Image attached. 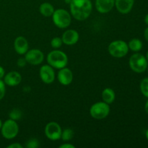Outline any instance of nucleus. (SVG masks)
Instances as JSON below:
<instances>
[{
	"label": "nucleus",
	"instance_id": "obj_22",
	"mask_svg": "<svg viewBox=\"0 0 148 148\" xmlns=\"http://www.w3.org/2000/svg\"><path fill=\"white\" fill-rule=\"evenodd\" d=\"M9 116H10V119L14 121H17V120H20L22 117V112L19 109L14 108L10 111Z\"/></svg>",
	"mask_w": 148,
	"mask_h": 148
},
{
	"label": "nucleus",
	"instance_id": "obj_31",
	"mask_svg": "<svg viewBox=\"0 0 148 148\" xmlns=\"http://www.w3.org/2000/svg\"><path fill=\"white\" fill-rule=\"evenodd\" d=\"M145 110L146 113H147V115H148V100L146 101L145 105Z\"/></svg>",
	"mask_w": 148,
	"mask_h": 148
},
{
	"label": "nucleus",
	"instance_id": "obj_3",
	"mask_svg": "<svg viewBox=\"0 0 148 148\" xmlns=\"http://www.w3.org/2000/svg\"><path fill=\"white\" fill-rule=\"evenodd\" d=\"M129 64L133 72L136 73H143L147 70L148 62L145 56L138 52H136L130 56Z\"/></svg>",
	"mask_w": 148,
	"mask_h": 148
},
{
	"label": "nucleus",
	"instance_id": "obj_20",
	"mask_svg": "<svg viewBox=\"0 0 148 148\" xmlns=\"http://www.w3.org/2000/svg\"><path fill=\"white\" fill-rule=\"evenodd\" d=\"M74 136V132L73 130L71 129H65L62 131V136H61V139L63 141H69L72 140V137Z\"/></svg>",
	"mask_w": 148,
	"mask_h": 148
},
{
	"label": "nucleus",
	"instance_id": "obj_2",
	"mask_svg": "<svg viewBox=\"0 0 148 148\" xmlns=\"http://www.w3.org/2000/svg\"><path fill=\"white\" fill-rule=\"evenodd\" d=\"M47 62L55 69H60L66 67L68 64V57L64 52L59 50H53L47 55Z\"/></svg>",
	"mask_w": 148,
	"mask_h": 148
},
{
	"label": "nucleus",
	"instance_id": "obj_18",
	"mask_svg": "<svg viewBox=\"0 0 148 148\" xmlns=\"http://www.w3.org/2000/svg\"><path fill=\"white\" fill-rule=\"evenodd\" d=\"M39 11L40 14L43 16L46 17H51L53 15L55 10L53 8V6L49 2H43L39 7Z\"/></svg>",
	"mask_w": 148,
	"mask_h": 148
},
{
	"label": "nucleus",
	"instance_id": "obj_26",
	"mask_svg": "<svg viewBox=\"0 0 148 148\" xmlns=\"http://www.w3.org/2000/svg\"><path fill=\"white\" fill-rule=\"evenodd\" d=\"M26 64H27V62H26L25 58H20L17 62V64L19 67H24L26 65Z\"/></svg>",
	"mask_w": 148,
	"mask_h": 148
},
{
	"label": "nucleus",
	"instance_id": "obj_34",
	"mask_svg": "<svg viewBox=\"0 0 148 148\" xmlns=\"http://www.w3.org/2000/svg\"><path fill=\"white\" fill-rule=\"evenodd\" d=\"M2 124H3L2 121H1V119H0V130H1V127H2Z\"/></svg>",
	"mask_w": 148,
	"mask_h": 148
},
{
	"label": "nucleus",
	"instance_id": "obj_23",
	"mask_svg": "<svg viewBox=\"0 0 148 148\" xmlns=\"http://www.w3.org/2000/svg\"><path fill=\"white\" fill-rule=\"evenodd\" d=\"M62 43H63V41H62V39L61 38L55 37L51 41V46L53 49H57L62 46Z\"/></svg>",
	"mask_w": 148,
	"mask_h": 148
},
{
	"label": "nucleus",
	"instance_id": "obj_28",
	"mask_svg": "<svg viewBox=\"0 0 148 148\" xmlns=\"http://www.w3.org/2000/svg\"><path fill=\"white\" fill-rule=\"evenodd\" d=\"M75 146L74 145L69 144V143H64L59 146V148H75Z\"/></svg>",
	"mask_w": 148,
	"mask_h": 148
},
{
	"label": "nucleus",
	"instance_id": "obj_32",
	"mask_svg": "<svg viewBox=\"0 0 148 148\" xmlns=\"http://www.w3.org/2000/svg\"><path fill=\"white\" fill-rule=\"evenodd\" d=\"M145 24L147 25L148 26V14H147L145 15Z\"/></svg>",
	"mask_w": 148,
	"mask_h": 148
},
{
	"label": "nucleus",
	"instance_id": "obj_24",
	"mask_svg": "<svg viewBox=\"0 0 148 148\" xmlns=\"http://www.w3.org/2000/svg\"><path fill=\"white\" fill-rule=\"evenodd\" d=\"M39 146V142L36 139L32 138L26 143L25 147L27 148H37Z\"/></svg>",
	"mask_w": 148,
	"mask_h": 148
},
{
	"label": "nucleus",
	"instance_id": "obj_30",
	"mask_svg": "<svg viewBox=\"0 0 148 148\" xmlns=\"http://www.w3.org/2000/svg\"><path fill=\"white\" fill-rule=\"evenodd\" d=\"M144 36H145V40L148 42V26L146 27L145 30Z\"/></svg>",
	"mask_w": 148,
	"mask_h": 148
},
{
	"label": "nucleus",
	"instance_id": "obj_15",
	"mask_svg": "<svg viewBox=\"0 0 148 148\" xmlns=\"http://www.w3.org/2000/svg\"><path fill=\"white\" fill-rule=\"evenodd\" d=\"M28 42L23 36H18L14 41V49L15 51L20 55L25 54L28 51Z\"/></svg>",
	"mask_w": 148,
	"mask_h": 148
},
{
	"label": "nucleus",
	"instance_id": "obj_33",
	"mask_svg": "<svg viewBox=\"0 0 148 148\" xmlns=\"http://www.w3.org/2000/svg\"><path fill=\"white\" fill-rule=\"evenodd\" d=\"M145 137H146V138H147V140H148V129H147V131H146V132H145Z\"/></svg>",
	"mask_w": 148,
	"mask_h": 148
},
{
	"label": "nucleus",
	"instance_id": "obj_10",
	"mask_svg": "<svg viewBox=\"0 0 148 148\" xmlns=\"http://www.w3.org/2000/svg\"><path fill=\"white\" fill-rule=\"evenodd\" d=\"M39 75L41 80L46 84H51L55 79V72L53 68L49 64H45L40 68Z\"/></svg>",
	"mask_w": 148,
	"mask_h": 148
},
{
	"label": "nucleus",
	"instance_id": "obj_12",
	"mask_svg": "<svg viewBox=\"0 0 148 148\" xmlns=\"http://www.w3.org/2000/svg\"><path fill=\"white\" fill-rule=\"evenodd\" d=\"M79 33L77 30L69 29L66 30L62 35V41L63 43L67 46H72L76 44L79 40Z\"/></svg>",
	"mask_w": 148,
	"mask_h": 148
},
{
	"label": "nucleus",
	"instance_id": "obj_35",
	"mask_svg": "<svg viewBox=\"0 0 148 148\" xmlns=\"http://www.w3.org/2000/svg\"><path fill=\"white\" fill-rule=\"evenodd\" d=\"M145 57H146V59H147V62H148V51H147V53H146Z\"/></svg>",
	"mask_w": 148,
	"mask_h": 148
},
{
	"label": "nucleus",
	"instance_id": "obj_37",
	"mask_svg": "<svg viewBox=\"0 0 148 148\" xmlns=\"http://www.w3.org/2000/svg\"><path fill=\"white\" fill-rule=\"evenodd\" d=\"M147 75H148V66H147Z\"/></svg>",
	"mask_w": 148,
	"mask_h": 148
},
{
	"label": "nucleus",
	"instance_id": "obj_5",
	"mask_svg": "<svg viewBox=\"0 0 148 148\" xmlns=\"http://www.w3.org/2000/svg\"><path fill=\"white\" fill-rule=\"evenodd\" d=\"M52 19L55 25L61 29L69 27L72 21L70 14L64 9H58L55 10L52 15Z\"/></svg>",
	"mask_w": 148,
	"mask_h": 148
},
{
	"label": "nucleus",
	"instance_id": "obj_8",
	"mask_svg": "<svg viewBox=\"0 0 148 148\" xmlns=\"http://www.w3.org/2000/svg\"><path fill=\"white\" fill-rule=\"evenodd\" d=\"M62 130L60 125L54 121L48 123L45 127V134L46 137L52 141H56L61 139Z\"/></svg>",
	"mask_w": 148,
	"mask_h": 148
},
{
	"label": "nucleus",
	"instance_id": "obj_11",
	"mask_svg": "<svg viewBox=\"0 0 148 148\" xmlns=\"http://www.w3.org/2000/svg\"><path fill=\"white\" fill-rule=\"evenodd\" d=\"M57 78L59 82L62 84V85H70L73 80V73L72 70L69 68L64 67L62 69H59V72H58Z\"/></svg>",
	"mask_w": 148,
	"mask_h": 148
},
{
	"label": "nucleus",
	"instance_id": "obj_14",
	"mask_svg": "<svg viewBox=\"0 0 148 148\" xmlns=\"http://www.w3.org/2000/svg\"><path fill=\"white\" fill-rule=\"evenodd\" d=\"M115 6V0H95V7L98 12L106 14L113 10Z\"/></svg>",
	"mask_w": 148,
	"mask_h": 148
},
{
	"label": "nucleus",
	"instance_id": "obj_19",
	"mask_svg": "<svg viewBox=\"0 0 148 148\" xmlns=\"http://www.w3.org/2000/svg\"><path fill=\"white\" fill-rule=\"evenodd\" d=\"M129 49L134 52H139L143 49V42L138 38H132L128 43Z\"/></svg>",
	"mask_w": 148,
	"mask_h": 148
},
{
	"label": "nucleus",
	"instance_id": "obj_7",
	"mask_svg": "<svg viewBox=\"0 0 148 148\" xmlns=\"http://www.w3.org/2000/svg\"><path fill=\"white\" fill-rule=\"evenodd\" d=\"M18 132L19 127L16 121L10 119L3 123L1 128V133L4 138L7 140H12L17 135Z\"/></svg>",
	"mask_w": 148,
	"mask_h": 148
},
{
	"label": "nucleus",
	"instance_id": "obj_6",
	"mask_svg": "<svg viewBox=\"0 0 148 148\" xmlns=\"http://www.w3.org/2000/svg\"><path fill=\"white\" fill-rule=\"evenodd\" d=\"M110 113L109 104L103 102H97L90 108V114L95 119L101 120L106 118Z\"/></svg>",
	"mask_w": 148,
	"mask_h": 148
},
{
	"label": "nucleus",
	"instance_id": "obj_17",
	"mask_svg": "<svg viewBox=\"0 0 148 148\" xmlns=\"http://www.w3.org/2000/svg\"><path fill=\"white\" fill-rule=\"evenodd\" d=\"M116 98V94L112 88H107L103 90L102 92V99L105 103L108 104H111Z\"/></svg>",
	"mask_w": 148,
	"mask_h": 148
},
{
	"label": "nucleus",
	"instance_id": "obj_36",
	"mask_svg": "<svg viewBox=\"0 0 148 148\" xmlns=\"http://www.w3.org/2000/svg\"><path fill=\"white\" fill-rule=\"evenodd\" d=\"M71 1H72V0H65V1H66V3H69V4L71 2Z\"/></svg>",
	"mask_w": 148,
	"mask_h": 148
},
{
	"label": "nucleus",
	"instance_id": "obj_9",
	"mask_svg": "<svg viewBox=\"0 0 148 148\" xmlns=\"http://www.w3.org/2000/svg\"><path fill=\"white\" fill-rule=\"evenodd\" d=\"M25 55V59L27 63L32 65L40 64L44 59V54L43 52L37 49L28 50Z\"/></svg>",
	"mask_w": 148,
	"mask_h": 148
},
{
	"label": "nucleus",
	"instance_id": "obj_27",
	"mask_svg": "<svg viewBox=\"0 0 148 148\" xmlns=\"http://www.w3.org/2000/svg\"><path fill=\"white\" fill-rule=\"evenodd\" d=\"M23 145H20V143H12V144H10L7 146V148H23Z\"/></svg>",
	"mask_w": 148,
	"mask_h": 148
},
{
	"label": "nucleus",
	"instance_id": "obj_4",
	"mask_svg": "<svg viewBox=\"0 0 148 148\" xmlns=\"http://www.w3.org/2000/svg\"><path fill=\"white\" fill-rule=\"evenodd\" d=\"M108 52L115 58H123L128 53V43L122 40H116L111 42L108 46Z\"/></svg>",
	"mask_w": 148,
	"mask_h": 148
},
{
	"label": "nucleus",
	"instance_id": "obj_1",
	"mask_svg": "<svg viewBox=\"0 0 148 148\" xmlns=\"http://www.w3.org/2000/svg\"><path fill=\"white\" fill-rule=\"evenodd\" d=\"M69 5L71 14L79 21L88 19L92 12V4L90 0H72Z\"/></svg>",
	"mask_w": 148,
	"mask_h": 148
},
{
	"label": "nucleus",
	"instance_id": "obj_21",
	"mask_svg": "<svg viewBox=\"0 0 148 148\" xmlns=\"http://www.w3.org/2000/svg\"><path fill=\"white\" fill-rule=\"evenodd\" d=\"M140 91L145 97L148 98V77H145L140 82Z\"/></svg>",
	"mask_w": 148,
	"mask_h": 148
},
{
	"label": "nucleus",
	"instance_id": "obj_13",
	"mask_svg": "<svg viewBox=\"0 0 148 148\" xmlns=\"http://www.w3.org/2000/svg\"><path fill=\"white\" fill-rule=\"evenodd\" d=\"M22 81V76L18 72L12 71L8 72L4 77V82L5 85L10 87H15L18 85Z\"/></svg>",
	"mask_w": 148,
	"mask_h": 148
},
{
	"label": "nucleus",
	"instance_id": "obj_25",
	"mask_svg": "<svg viewBox=\"0 0 148 148\" xmlns=\"http://www.w3.org/2000/svg\"><path fill=\"white\" fill-rule=\"evenodd\" d=\"M5 83L3 80L0 79V101L3 99V98L5 95L6 92V86Z\"/></svg>",
	"mask_w": 148,
	"mask_h": 148
},
{
	"label": "nucleus",
	"instance_id": "obj_29",
	"mask_svg": "<svg viewBox=\"0 0 148 148\" xmlns=\"http://www.w3.org/2000/svg\"><path fill=\"white\" fill-rule=\"evenodd\" d=\"M4 75H5V70H4V69L2 66H0V79L4 78Z\"/></svg>",
	"mask_w": 148,
	"mask_h": 148
},
{
	"label": "nucleus",
	"instance_id": "obj_16",
	"mask_svg": "<svg viewBox=\"0 0 148 148\" xmlns=\"http://www.w3.org/2000/svg\"><path fill=\"white\" fill-rule=\"evenodd\" d=\"M134 0H115V6L117 11L121 14H128L132 11Z\"/></svg>",
	"mask_w": 148,
	"mask_h": 148
}]
</instances>
